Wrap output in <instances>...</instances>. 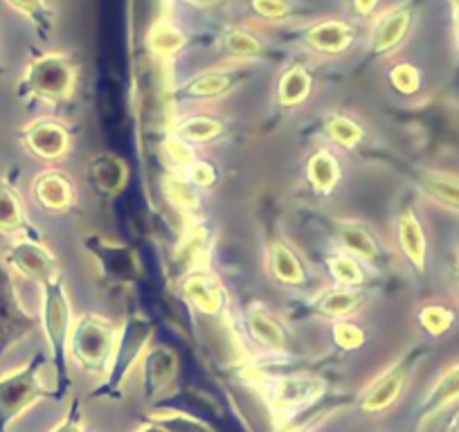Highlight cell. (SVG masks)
I'll list each match as a JSON object with an SVG mask.
<instances>
[{
  "label": "cell",
  "mask_w": 459,
  "mask_h": 432,
  "mask_svg": "<svg viewBox=\"0 0 459 432\" xmlns=\"http://www.w3.org/2000/svg\"><path fill=\"white\" fill-rule=\"evenodd\" d=\"M246 378L262 394L277 430L317 408L326 394V381L313 372L268 374L262 369H246Z\"/></svg>",
  "instance_id": "6da1fadb"
},
{
  "label": "cell",
  "mask_w": 459,
  "mask_h": 432,
  "mask_svg": "<svg viewBox=\"0 0 459 432\" xmlns=\"http://www.w3.org/2000/svg\"><path fill=\"white\" fill-rule=\"evenodd\" d=\"M289 37L299 56L320 65L347 59L356 50H363L365 25L356 23L342 12H322L289 32Z\"/></svg>",
  "instance_id": "7a4b0ae2"
},
{
  "label": "cell",
  "mask_w": 459,
  "mask_h": 432,
  "mask_svg": "<svg viewBox=\"0 0 459 432\" xmlns=\"http://www.w3.org/2000/svg\"><path fill=\"white\" fill-rule=\"evenodd\" d=\"M79 70H82L79 59L68 50L32 55L16 83V95L59 108L74 97L79 86Z\"/></svg>",
  "instance_id": "3957f363"
},
{
  "label": "cell",
  "mask_w": 459,
  "mask_h": 432,
  "mask_svg": "<svg viewBox=\"0 0 459 432\" xmlns=\"http://www.w3.org/2000/svg\"><path fill=\"white\" fill-rule=\"evenodd\" d=\"M419 19H421L419 0H392L385 10L378 12L365 25L363 52L378 64L401 55L412 41Z\"/></svg>",
  "instance_id": "277c9868"
},
{
  "label": "cell",
  "mask_w": 459,
  "mask_h": 432,
  "mask_svg": "<svg viewBox=\"0 0 459 432\" xmlns=\"http://www.w3.org/2000/svg\"><path fill=\"white\" fill-rule=\"evenodd\" d=\"M120 324L100 313H82L74 317L68 338V360L86 374L104 376L117 342Z\"/></svg>",
  "instance_id": "5b68a950"
},
{
  "label": "cell",
  "mask_w": 459,
  "mask_h": 432,
  "mask_svg": "<svg viewBox=\"0 0 459 432\" xmlns=\"http://www.w3.org/2000/svg\"><path fill=\"white\" fill-rule=\"evenodd\" d=\"M253 70L255 65H230L210 61L203 68L178 79L171 88V99L176 104H216L241 91L253 79Z\"/></svg>",
  "instance_id": "8992f818"
},
{
  "label": "cell",
  "mask_w": 459,
  "mask_h": 432,
  "mask_svg": "<svg viewBox=\"0 0 459 432\" xmlns=\"http://www.w3.org/2000/svg\"><path fill=\"white\" fill-rule=\"evenodd\" d=\"M153 338V324L143 315L126 317L120 324V333H117V342H115L113 356H110L108 369L104 374V381L100 383L92 396L100 399H115L120 394L122 387L126 385L131 376L138 372L140 360H143L144 351L152 347Z\"/></svg>",
  "instance_id": "52a82bcc"
},
{
  "label": "cell",
  "mask_w": 459,
  "mask_h": 432,
  "mask_svg": "<svg viewBox=\"0 0 459 432\" xmlns=\"http://www.w3.org/2000/svg\"><path fill=\"white\" fill-rule=\"evenodd\" d=\"M43 290V307H41V324L43 333H46L48 347H50L52 363H55L56 372V394H64L68 387V338L70 329H73V304H70L68 289H65L64 280L46 281L41 286Z\"/></svg>",
  "instance_id": "ba28073f"
},
{
  "label": "cell",
  "mask_w": 459,
  "mask_h": 432,
  "mask_svg": "<svg viewBox=\"0 0 459 432\" xmlns=\"http://www.w3.org/2000/svg\"><path fill=\"white\" fill-rule=\"evenodd\" d=\"M275 39L246 19H230L212 39L214 64L257 65L275 55Z\"/></svg>",
  "instance_id": "9c48e42d"
},
{
  "label": "cell",
  "mask_w": 459,
  "mask_h": 432,
  "mask_svg": "<svg viewBox=\"0 0 459 432\" xmlns=\"http://www.w3.org/2000/svg\"><path fill=\"white\" fill-rule=\"evenodd\" d=\"M43 367L46 359L37 354L23 367L0 376V432L10 430L16 419L23 417L43 396H50V390H46L41 381Z\"/></svg>",
  "instance_id": "30bf717a"
},
{
  "label": "cell",
  "mask_w": 459,
  "mask_h": 432,
  "mask_svg": "<svg viewBox=\"0 0 459 432\" xmlns=\"http://www.w3.org/2000/svg\"><path fill=\"white\" fill-rule=\"evenodd\" d=\"M232 10L241 19L271 34L273 39L275 34L284 37L293 32L295 28L308 23L325 12L313 0H235Z\"/></svg>",
  "instance_id": "8fae6325"
},
{
  "label": "cell",
  "mask_w": 459,
  "mask_h": 432,
  "mask_svg": "<svg viewBox=\"0 0 459 432\" xmlns=\"http://www.w3.org/2000/svg\"><path fill=\"white\" fill-rule=\"evenodd\" d=\"M423 350L408 351V354L401 356L396 363H392L390 367L383 369L377 378L368 383V385L360 390V394L356 396V410L363 414H383L392 408V405L399 403L401 396L408 390L410 381H412V374L417 369V365L421 363Z\"/></svg>",
  "instance_id": "7c38bea8"
},
{
  "label": "cell",
  "mask_w": 459,
  "mask_h": 432,
  "mask_svg": "<svg viewBox=\"0 0 459 432\" xmlns=\"http://www.w3.org/2000/svg\"><path fill=\"white\" fill-rule=\"evenodd\" d=\"M83 246L106 280L117 281V284H131L143 272L138 255L122 241L104 235H91L88 239H83Z\"/></svg>",
  "instance_id": "4fadbf2b"
},
{
  "label": "cell",
  "mask_w": 459,
  "mask_h": 432,
  "mask_svg": "<svg viewBox=\"0 0 459 432\" xmlns=\"http://www.w3.org/2000/svg\"><path fill=\"white\" fill-rule=\"evenodd\" d=\"M320 77H317V64L295 56V59L281 64L277 73L273 91H275V101L281 111H295L302 108L316 95V88Z\"/></svg>",
  "instance_id": "5bb4252c"
},
{
  "label": "cell",
  "mask_w": 459,
  "mask_h": 432,
  "mask_svg": "<svg viewBox=\"0 0 459 432\" xmlns=\"http://www.w3.org/2000/svg\"><path fill=\"white\" fill-rule=\"evenodd\" d=\"M180 360L176 350L167 345H158L152 342L147 351H144L143 360H140V392L147 403H160L162 396L171 392L178 378Z\"/></svg>",
  "instance_id": "9a60e30c"
},
{
  "label": "cell",
  "mask_w": 459,
  "mask_h": 432,
  "mask_svg": "<svg viewBox=\"0 0 459 432\" xmlns=\"http://www.w3.org/2000/svg\"><path fill=\"white\" fill-rule=\"evenodd\" d=\"M19 140L30 156L43 162H61L73 149V134L56 117H37L19 131Z\"/></svg>",
  "instance_id": "2e32d148"
},
{
  "label": "cell",
  "mask_w": 459,
  "mask_h": 432,
  "mask_svg": "<svg viewBox=\"0 0 459 432\" xmlns=\"http://www.w3.org/2000/svg\"><path fill=\"white\" fill-rule=\"evenodd\" d=\"M5 266L23 275L25 280L37 281L39 286L61 277L55 253L46 248L37 235H23L21 239H16L5 250Z\"/></svg>",
  "instance_id": "e0dca14e"
},
{
  "label": "cell",
  "mask_w": 459,
  "mask_h": 432,
  "mask_svg": "<svg viewBox=\"0 0 459 432\" xmlns=\"http://www.w3.org/2000/svg\"><path fill=\"white\" fill-rule=\"evenodd\" d=\"M178 290L203 315H221L228 308V290L219 275L207 266V262L183 272L178 280Z\"/></svg>",
  "instance_id": "ac0fdd59"
},
{
  "label": "cell",
  "mask_w": 459,
  "mask_h": 432,
  "mask_svg": "<svg viewBox=\"0 0 459 432\" xmlns=\"http://www.w3.org/2000/svg\"><path fill=\"white\" fill-rule=\"evenodd\" d=\"M37 327V320L23 311L16 298L14 280L5 264L0 262V360L12 345L28 336Z\"/></svg>",
  "instance_id": "d6986e66"
},
{
  "label": "cell",
  "mask_w": 459,
  "mask_h": 432,
  "mask_svg": "<svg viewBox=\"0 0 459 432\" xmlns=\"http://www.w3.org/2000/svg\"><path fill=\"white\" fill-rule=\"evenodd\" d=\"M394 241L396 248H399V255L405 259V264L414 272H426L430 246H428V235L426 228H423L421 216L414 210V205H405L396 214Z\"/></svg>",
  "instance_id": "ffe728a7"
},
{
  "label": "cell",
  "mask_w": 459,
  "mask_h": 432,
  "mask_svg": "<svg viewBox=\"0 0 459 432\" xmlns=\"http://www.w3.org/2000/svg\"><path fill=\"white\" fill-rule=\"evenodd\" d=\"M32 201L46 214H65L77 203V185L61 169H43L32 180Z\"/></svg>",
  "instance_id": "44dd1931"
},
{
  "label": "cell",
  "mask_w": 459,
  "mask_h": 432,
  "mask_svg": "<svg viewBox=\"0 0 459 432\" xmlns=\"http://www.w3.org/2000/svg\"><path fill=\"white\" fill-rule=\"evenodd\" d=\"M192 46V37L174 14H162L149 23L144 32V48L156 61H176Z\"/></svg>",
  "instance_id": "7402d4cb"
},
{
  "label": "cell",
  "mask_w": 459,
  "mask_h": 432,
  "mask_svg": "<svg viewBox=\"0 0 459 432\" xmlns=\"http://www.w3.org/2000/svg\"><path fill=\"white\" fill-rule=\"evenodd\" d=\"M246 332L264 354H289L290 336L284 322L264 304H250L246 308Z\"/></svg>",
  "instance_id": "603a6c76"
},
{
  "label": "cell",
  "mask_w": 459,
  "mask_h": 432,
  "mask_svg": "<svg viewBox=\"0 0 459 432\" xmlns=\"http://www.w3.org/2000/svg\"><path fill=\"white\" fill-rule=\"evenodd\" d=\"M266 271L275 284L286 289H304L311 281V271L302 255L286 239H273L266 248Z\"/></svg>",
  "instance_id": "cb8c5ba5"
},
{
  "label": "cell",
  "mask_w": 459,
  "mask_h": 432,
  "mask_svg": "<svg viewBox=\"0 0 459 432\" xmlns=\"http://www.w3.org/2000/svg\"><path fill=\"white\" fill-rule=\"evenodd\" d=\"M83 178L97 196L113 198L126 187L129 167H126L125 158L110 151H100L88 158V162L83 165Z\"/></svg>",
  "instance_id": "d4e9b609"
},
{
  "label": "cell",
  "mask_w": 459,
  "mask_h": 432,
  "mask_svg": "<svg viewBox=\"0 0 459 432\" xmlns=\"http://www.w3.org/2000/svg\"><path fill=\"white\" fill-rule=\"evenodd\" d=\"M368 289H350V286H326L311 298L308 307L317 317L325 320H342L354 317L368 304Z\"/></svg>",
  "instance_id": "484cf974"
},
{
  "label": "cell",
  "mask_w": 459,
  "mask_h": 432,
  "mask_svg": "<svg viewBox=\"0 0 459 432\" xmlns=\"http://www.w3.org/2000/svg\"><path fill=\"white\" fill-rule=\"evenodd\" d=\"M333 239L338 241L342 253H350L351 257L360 259V262L369 264V266H381L383 257H385L374 232L360 221H351V219L335 221Z\"/></svg>",
  "instance_id": "4316f807"
},
{
  "label": "cell",
  "mask_w": 459,
  "mask_h": 432,
  "mask_svg": "<svg viewBox=\"0 0 459 432\" xmlns=\"http://www.w3.org/2000/svg\"><path fill=\"white\" fill-rule=\"evenodd\" d=\"M169 134L178 135L180 140L189 143L192 147H207L225 135V122L219 116L207 111H187L176 116L171 122Z\"/></svg>",
  "instance_id": "83f0119b"
},
{
  "label": "cell",
  "mask_w": 459,
  "mask_h": 432,
  "mask_svg": "<svg viewBox=\"0 0 459 432\" xmlns=\"http://www.w3.org/2000/svg\"><path fill=\"white\" fill-rule=\"evenodd\" d=\"M381 65L383 79L394 95L403 97V99H414L426 88V73L417 61L410 59L408 52H401V55L383 61Z\"/></svg>",
  "instance_id": "f1b7e54d"
},
{
  "label": "cell",
  "mask_w": 459,
  "mask_h": 432,
  "mask_svg": "<svg viewBox=\"0 0 459 432\" xmlns=\"http://www.w3.org/2000/svg\"><path fill=\"white\" fill-rule=\"evenodd\" d=\"M419 192L430 201L432 205L459 216V176L453 171L441 169H421L414 176Z\"/></svg>",
  "instance_id": "f546056e"
},
{
  "label": "cell",
  "mask_w": 459,
  "mask_h": 432,
  "mask_svg": "<svg viewBox=\"0 0 459 432\" xmlns=\"http://www.w3.org/2000/svg\"><path fill=\"white\" fill-rule=\"evenodd\" d=\"M304 178L307 185L317 194V196H329L338 187L342 178V165L331 147H320L307 158L304 165Z\"/></svg>",
  "instance_id": "4dcf8cb0"
},
{
  "label": "cell",
  "mask_w": 459,
  "mask_h": 432,
  "mask_svg": "<svg viewBox=\"0 0 459 432\" xmlns=\"http://www.w3.org/2000/svg\"><path fill=\"white\" fill-rule=\"evenodd\" d=\"M207 246H210V228L198 219L189 221L174 248V264L180 268V275L207 262Z\"/></svg>",
  "instance_id": "1f68e13d"
},
{
  "label": "cell",
  "mask_w": 459,
  "mask_h": 432,
  "mask_svg": "<svg viewBox=\"0 0 459 432\" xmlns=\"http://www.w3.org/2000/svg\"><path fill=\"white\" fill-rule=\"evenodd\" d=\"M322 134L329 140L331 147L335 149H350L360 147L368 138V131H365V125L356 116L347 111H331L329 116H325L322 120Z\"/></svg>",
  "instance_id": "d6a6232c"
},
{
  "label": "cell",
  "mask_w": 459,
  "mask_h": 432,
  "mask_svg": "<svg viewBox=\"0 0 459 432\" xmlns=\"http://www.w3.org/2000/svg\"><path fill=\"white\" fill-rule=\"evenodd\" d=\"M160 192L165 201L174 207L178 214L187 216L189 221L198 219L203 210V201L198 189L189 183L185 176L176 174V171H165L160 178Z\"/></svg>",
  "instance_id": "836d02e7"
},
{
  "label": "cell",
  "mask_w": 459,
  "mask_h": 432,
  "mask_svg": "<svg viewBox=\"0 0 459 432\" xmlns=\"http://www.w3.org/2000/svg\"><path fill=\"white\" fill-rule=\"evenodd\" d=\"M0 235H34L19 189L0 176Z\"/></svg>",
  "instance_id": "e575fe53"
},
{
  "label": "cell",
  "mask_w": 459,
  "mask_h": 432,
  "mask_svg": "<svg viewBox=\"0 0 459 432\" xmlns=\"http://www.w3.org/2000/svg\"><path fill=\"white\" fill-rule=\"evenodd\" d=\"M459 401V363L450 365L448 369L439 374L435 385L428 390L426 399L421 401V421H430L437 414L444 412L453 403Z\"/></svg>",
  "instance_id": "d590c367"
},
{
  "label": "cell",
  "mask_w": 459,
  "mask_h": 432,
  "mask_svg": "<svg viewBox=\"0 0 459 432\" xmlns=\"http://www.w3.org/2000/svg\"><path fill=\"white\" fill-rule=\"evenodd\" d=\"M5 5L28 19L41 41H48L55 34L56 10L50 0H5Z\"/></svg>",
  "instance_id": "8d00e7d4"
},
{
  "label": "cell",
  "mask_w": 459,
  "mask_h": 432,
  "mask_svg": "<svg viewBox=\"0 0 459 432\" xmlns=\"http://www.w3.org/2000/svg\"><path fill=\"white\" fill-rule=\"evenodd\" d=\"M325 266L333 284L350 286V289H368V268L360 259L351 257L350 253H331L326 255Z\"/></svg>",
  "instance_id": "74e56055"
},
{
  "label": "cell",
  "mask_w": 459,
  "mask_h": 432,
  "mask_svg": "<svg viewBox=\"0 0 459 432\" xmlns=\"http://www.w3.org/2000/svg\"><path fill=\"white\" fill-rule=\"evenodd\" d=\"M144 419L156 423V426H160L167 432H216V428L207 423L205 419L196 417L192 412H185V410L162 408V405L144 414Z\"/></svg>",
  "instance_id": "f35d334b"
},
{
  "label": "cell",
  "mask_w": 459,
  "mask_h": 432,
  "mask_svg": "<svg viewBox=\"0 0 459 432\" xmlns=\"http://www.w3.org/2000/svg\"><path fill=\"white\" fill-rule=\"evenodd\" d=\"M417 322L419 327L432 338H441L455 327V322H457V311L448 304L441 302H430L423 304L417 313Z\"/></svg>",
  "instance_id": "ab89813d"
},
{
  "label": "cell",
  "mask_w": 459,
  "mask_h": 432,
  "mask_svg": "<svg viewBox=\"0 0 459 432\" xmlns=\"http://www.w3.org/2000/svg\"><path fill=\"white\" fill-rule=\"evenodd\" d=\"M162 156H165L167 165H169V171H176V174H183L192 162H196L198 153L196 147H192L189 143L180 140L178 135L167 134L165 140H162Z\"/></svg>",
  "instance_id": "60d3db41"
},
{
  "label": "cell",
  "mask_w": 459,
  "mask_h": 432,
  "mask_svg": "<svg viewBox=\"0 0 459 432\" xmlns=\"http://www.w3.org/2000/svg\"><path fill=\"white\" fill-rule=\"evenodd\" d=\"M331 336L338 350L342 351H356L368 342V333L360 327L354 317H342V320H333L331 327Z\"/></svg>",
  "instance_id": "b9f144b4"
},
{
  "label": "cell",
  "mask_w": 459,
  "mask_h": 432,
  "mask_svg": "<svg viewBox=\"0 0 459 432\" xmlns=\"http://www.w3.org/2000/svg\"><path fill=\"white\" fill-rule=\"evenodd\" d=\"M392 0H340V5H342V14H347L350 19H354L356 23L368 25L374 16L378 14L381 10H385L390 5Z\"/></svg>",
  "instance_id": "7bdbcfd3"
},
{
  "label": "cell",
  "mask_w": 459,
  "mask_h": 432,
  "mask_svg": "<svg viewBox=\"0 0 459 432\" xmlns=\"http://www.w3.org/2000/svg\"><path fill=\"white\" fill-rule=\"evenodd\" d=\"M180 176L189 180L196 189H210L214 187L216 180H219V174H216L214 165L210 160H203V158H196V162L187 167Z\"/></svg>",
  "instance_id": "ee69618b"
},
{
  "label": "cell",
  "mask_w": 459,
  "mask_h": 432,
  "mask_svg": "<svg viewBox=\"0 0 459 432\" xmlns=\"http://www.w3.org/2000/svg\"><path fill=\"white\" fill-rule=\"evenodd\" d=\"M50 432H91L86 426H83L82 401L74 399L73 403H70V408H68V412H65V417L61 419V421L56 423V426L52 428Z\"/></svg>",
  "instance_id": "f6af8a7d"
},
{
  "label": "cell",
  "mask_w": 459,
  "mask_h": 432,
  "mask_svg": "<svg viewBox=\"0 0 459 432\" xmlns=\"http://www.w3.org/2000/svg\"><path fill=\"white\" fill-rule=\"evenodd\" d=\"M176 10L187 12H214L221 7H235V0H167Z\"/></svg>",
  "instance_id": "bcb514c9"
},
{
  "label": "cell",
  "mask_w": 459,
  "mask_h": 432,
  "mask_svg": "<svg viewBox=\"0 0 459 432\" xmlns=\"http://www.w3.org/2000/svg\"><path fill=\"white\" fill-rule=\"evenodd\" d=\"M134 432H167V430H162L160 426H156V423H152V421H147V419H144L143 426L135 428Z\"/></svg>",
  "instance_id": "7dc6e473"
},
{
  "label": "cell",
  "mask_w": 459,
  "mask_h": 432,
  "mask_svg": "<svg viewBox=\"0 0 459 432\" xmlns=\"http://www.w3.org/2000/svg\"><path fill=\"white\" fill-rule=\"evenodd\" d=\"M450 281H453L455 293L459 295V264H453V266H450Z\"/></svg>",
  "instance_id": "c3c4849f"
},
{
  "label": "cell",
  "mask_w": 459,
  "mask_h": 432,
  "mask_svg": "<svg viewBox=\"0 0 459 432\" xmlns=\"http://www.w3.org/2000/svg\"><path fill=\"white\" fill-rule=\"evenodd\" d=\"M453 3V14H455V32H457L459 39V0H450Z\"/></svg>",
  "instance_id": "681fc988"
},
{
  "label": "cell",
  "mask_w": 459,
  "mask_h": 432,
  "mask_svg": "<svg viewBox=\"0 0 459 432\" xmlns=\"http://www.w3.org/2000/svg\"><path fill=\"white\" fill-rule=\"evenodd\" d=\"M0 74H3V64H0Z\"/></svg>",
  "instance_id": "f907efd6"
}]
</instances>
